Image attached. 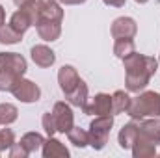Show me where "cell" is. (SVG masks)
Returning a JSON list of instances; mask_svg holds the SVG:
<instances>
[{"label": "cell", "instance_id": "8fae6325", "mask_svg": "<svg viewBox=\"0 0 160 158\" xmlns=\"http://www.w3.org/2000/svg\"><path fill=\"white\" fill-rule=\"evenodd\" d=\"M36 30H38V36L43 41H50L52 43V41L60 39V36H62V22L39 19L36 22Z\"/></svg>", "mask_w": 160, "mask_h": 158}, {"label": "cell", "instance_id": "277c9868", "mask_svg": "<svg viewBox=\"0 0 160 158\" xmlns=\"http://www.w3.org/2000/svg\"><path fill=\"white\" fill-rule=\"evenodd\" d=\"M82 112L88 116H114L112 114V95L108 93H97L95 97L88 99V102L82 106Z\"/></svg>", "mask_w": 160, "mask_h": 158}, {"label": "cell", "instance_id": "cb8c5ba5", "mask_svg": "<svg viewBox=\"0 0 160 158\" xmlns=\"http://www.w3.org/2000/svg\"><path fill=\"white\" fill-rule=\"evenodd\" d=\"M21 39H22V34L13 30L9 24H2L0 26V43L2 45H17Z\"/></svg>", "mask_w": 160, "mask_h": 158}, {"label": "cell", "instance_id": "4fadbf2b", "mask_svg": "<svg viewBox=\"0 0 160 158\" xmlns=\"http://www.w3.org/2000/svg\"><path fill=\"white\" fill-rule=\"evenodd\" d=\"M41 153H43V158H69V149L60 141L56 140L54 136H48L41 147Z\"/></svg>", "mask_w": 160, "mask_h": 158}, {"label": "cell", "instance_id": "d4e9b609", "mask_svg": "<svg viewBox=\"0 0 160 158\" xmlns=\"http://www.w3.org/2000/svg\"><path fill=\"white\" fill-rule=\"evenodd\" d=\"M19 80H21V77H17V75L0 71V91H9V93H11Z\"/></svg>", "mask_w": 160, "mask_h": 158}, {"label": "cell", "instance_id": "7a4b0ae2", "mask_svg": "<svg viewBox=\"0 0 160 158\" xmlns=\"http://www.w3.org/2000/svg\"><path fill=\"white\" fill-rule=\"evenodd\" d=\"M127 114L134 121L160 117V95L157 91H140V95L130 101Z\"/></svg>", "mask_w": 160, "mask_h": 158}, {"label": "cell", "instance_id": "f546056e", "mask_svg": "<svg viewBox=\"0 0 160 158\" xmlns=\"http://www.w3.org/2000/svg\"><path fill=\"white\" fill-rule=\"evenodd\" d=\"M62 6H80V4H84V2H88V0H58Z\"/></svg>", "mask_w": 160, "mask_h": 158}, {"label": "cell", "instance_id": "9a60e30c", "mask_svg": "<svg viewBox=\"0 0 160 158\" xmlns=\"http://www.w3.org/2000/svg\"><path fill=\"white\" fill-rule=\"evenodd\" d=\"M140 134L147 136L149 140H153L157 145H160V117H147L142 119L138 123Z\"/></svg>", "mask_w": 160, "mask_h": 158}, {"label": "cell", "instance_id": "8992f818", "mask_svg": "<svg viewBox=\"0 0 160 158\" xmlns=\"http://www.w3.org/2000/svg\"><path fill=\"white\" fill-rule=\"evenodd\" d=\"M13 97L24 104H32V102H38L41 97V89L39 86L32 80H26V78H21L17 82V86L13 87Z\"/></svg>", "mask_w": 160, "mask_h": 158}, {"label": "cell", "instance_id": "d6a6232c", "mask_svg": "<svg viewBox=\"0 0 160 158\" xmlns=\"http://www.w3.org/2000/svg\"><path fill=\"white\" fill-rule=\"evenodd\" d=\"M134 2H136V4H147L149 0H134Z\"/></svg>", "mask_w": 160, "mask_h": 158}, {"label": "cell", "instance_id": "484cf974", "mask_svg": "<svg viewBox=\"0 0 160 158\" xmlns=\"http://www.w3.org/2000/svg\"><path fill=\"white\" fill-rule=\"evenodd\" d=\"M15 143V134L11 128H0V155L9 151L11 145Z\"/></svg>", "mask_w": 160, "mask_h": 158}, {"label": "cell", "instance_id": "ffe728a7", "mask_svg": "<svg viewBox=\"0 0 160 158\" xmlns=\"http://www.w3.org/2000/svg\"><path fill=\"white\" fill-rule=\"evenodd\" d=\"M67 138H69V143H73L78 149H84V147L89 145V134H88V130H84L80 126H75V125L67 132Z\"/></svg>", "mask_w": 160, "mask_h": 158}, {"label": "cell", "instance_id": "ac0fdd59", "mask_svg": "<svg viewBox=\"0 0 160 158\" xmlns=\"http://www.w3.org/2000/svg\"><path fill=\"white\" fill-rule=\"evenodd\" d=\"M26 151H28V155H32V153H36V151H39L41 147H43V143H45V138L41 136L39 132H26L22 138H21V141H19Z\"/></svg>", "mask_w": 160, "mask_h": 158}, {"label": "cell", "instance_id": "4dcf8cb0", "mask_svg": "<svg viewBox=\"0 0 160 158\" xmlns=\"http://www.w3.org/2000/svg\"><path fill=\"white\" fill-rule=\"evenodd\" d=\"M6 22V9L2 7V4H0V26Z\"/></svg>", "mask_w": 160, "mask_h": 158}, {"label": "cell", "instance_id": "2e32d148", "mask_svg": "<svg viewBox=\"0 0 160 158\" xmlns=\"http://www.w3.org/2000/svg\"><path fill=\"white\" fill-rule=\"evenodd\" d=\"M39 4H41V2H39ZM39 19H47V21L62 22V21H63V9H62V4H60L58 0L41 4V6H39Z\"/></svg>", "mask_w": 160, "mask_h": 158}, {"label": "cell", "instance_id": "e0dca14e", "mask_svg": "<svg viewBox=\"0 0 160 158\" xmlns=\"http://www.w3.org/2000/svg\"><path fill=\"white\" fill-rule=\"evenodd\" d=\"M8 24H9L13 30H17L19 34H22V36H24V32H26L30 26H34V24H32V19H30V17L26 15V11H22L21 7L11 15V19H9Z\"/></svg>", "mask_w": 160, "mask_h": 158}, {"label": "cell", "instance_id": "f1b7e54d", "mask_svg": "<svg viewBox=\"0 0 160 158\" xmlns=\"http://www.w3.org/2000/svg\"><path fill=\"white\" fill-rule=\"evenodd\" d=\"M106 6H112V7H123L127 0H102Z\"/></svg>", "mask_w": 160, "mask_h": 158}, {"label": "cell", "instance_id": "9c48e42d", "mask_svg": "<svg viewBox=\"0 0 160 158\" xmlns=\"http://www.w3.org/2000/svg\"><path fill=\"white\" fill-rule=\"evenodd\" d=\"M110 32L114 39H132L138 32V24L132 17H118L112 22Z\"/></svg>", "mask_w": 160, "mask_h": 158}, {"label": "cell", "instance_id": "44dd1931", "mask_svg": "<svg viewBox=\"0 0 160 158\" xmlns=\"http://www.w3.org/2000/svg\"><path fill=\"white\" fill-rule=\"evenodd\" d=\"M65 99H67V102H69L71 106L82 108V106L88 102V86H86V82L82 80V82L78 84V87H77L73 93H69Z\"/></svg>", "mask_w": 160, "mask_h": 158}, {"label": "cell", "instance_id": "5b68a950", "mask_svg": "<svg viewBox=\"0 0 160 158\" xmlns=\"http://www.w3.org/2000/svg\"><path fill=\"white\" fill-rule=\"evenodd\" d=\"M28 69V63L24 60V56L17 54V52H0V71L17 75V77H24Z\"/></svg>", "mask_w": 160, "mask_h": 158}, {"label": "cell", "instance_id": "ba28073f", "mask_svg": "<svg viewBox=\"0 0 160 158\" xmlns=\"http://www.w3.org/2000/svg\"><path fill=\"white\" fill-rule=\"evenodd\" d=\"M80 82H82V78L78 77V73H77V69L73 65L60 67V71H58V84H60V89H62V93L65 97L78 87Z\"/></svg>", "mask_w": 160, "mask_h": 158}, {"label": "cell", "instance_id": "30bf717a", "mask_svg": "<svg viewBox=\"0 0 160 158\" xmlns=\"http://www.w3.org/2000/svg\"><path fill=\"white\" fill-rule=\"evenodd\" d=\"M30 56H32V62L38 67H43V69H48L56 63V54L47 45H34L32 50H30Z\"/></svg>", "mask_w": 160, "mask_h": 158}, {"label": "cell", "instance_id": "7402d4cb", "mask_svg": "<svg viewBox=\"0 0 160 158\" xmlns=\"http://www.w3.org/2000/svg\"><path fill=\"white\" fill-rule=\"evenodd\" d=\"M132 52H136V45H134L132 39H116V43H114V54L119 60L128 58Z\"/></svg>", "mask_w": 160, "mask_h": 158}, {"label": "cell", "instance_id": "3957f363", "mask_svg": "<svg viewBox=\"0 0 160 158\" xmlns=\"http://www.w3.org/2000/svg\"><path fill=\"white\" fill-rule=\"evenodd\" d=\"M114 126V116H97L89 123V147L95 151H102L108 143V136Z\"/></svg>", "mask_w": 160, "mask_h": 158}, {"label": "cell", "instance_id": "6da1fadb", "mask_svg": "<svg viewBox=\"0 0 160 158\" xmlns=\"http://www.w3.org/2000/svg\"><path fill=\"white\" fill-rule=\"evenodd\" d=\"M125 65V87L130 93H140L147 87L151 77L158 69V62L151 56H143L132 52L128 58L123 60Z\"/></svg>", "mask_w": 160, "mask_h": 158}, {"label": "cell", "instance_id": "7c38bea8", "mask_svg": "<svg viewBox=\"0 0 160 158\" xmlns=\"http://www.w3.org/2000/svg\"><path fill=\"white\" fill-rule=\"evenodd\" d=\"M130 151H132V156L134 158L155 156V155H157V143H155L153 140H149L147 136H143V134L138 132V138H136V141L132 143Z\"/></svg>", "mask_w": 160, "mask_h": 158}, {"label": "cell", "instance_id": "5bb4252c", "mask_svg": "<svg viewBox=\"0 0 160 158\" xmlns=\"http://www.w3.org/2000/svg\"><path fill=\"white\" fill-rule=\"evenodd\" d=\"M138 132H140V128H138V123H134V119L130 121V123H127V125H123L119 130V134H118V141H119V147L121 149H130L132 147V143L136 141V138H138Z\"/></svg>", "mask_w": 160, "mask_h": 158}, {"label": "cell", "instance_id": "603a6c76", "mask_svg": "<svg viewBox=\"0 0 160 158\" xmlns=\"http://www.w3.org/2000/svg\"><path fill=\"white\" fill-rule=\"evenodd\" d=\"M17 116H19V110L15 104H9V102H4L0 104V125L8 126L11 123L17 121Z\"/></svg>", "mask_w": 160, "mask_h": 158}, {"label": "cell", "instance_id": "83f0119b", "mask_svg": "<svg viewBox=\"0 0 160 158\" xmlns=\"http://www.w3.org/2000/svg\"><path fill=\"white\" fill-rule=\"evenodd\" d=\"M8 155H9V158H26L28 156V151L21 143H13L11 149L8 151Z\"/></svg>", "mask_w": 160, "mask_h": 158}, {"label": "cell", "instance_id": "d6986e66", "mask_svg": "<svg viewBox=\"0 0 160 158\" xmlns=\"http://www.w3.org/2000/svg\"><path fill=\"white\" fill-rule=\"evenodd\" d=\"M130 101H132V97L127 93V91H116L114 95H112V114L116 116V114H127V110H128V106H130Z\"/></svg>", "mask_w": 160, "mask_h": 158}, {"label": "cell", "instance_id": "4316f807", "mask_svg": "<svg viewBox=\"0 0 160 158\" xmlns=\"http://www.w3.org/2000/svg\"><path fill=\"white\" fill-rule=\"evenodd\" d=\"M41 125H43V130L47 132V136H54V134L58 132V128H56V121H54L52 112L43 114V117H41Z\"/></svg>", "mask_w": 160, "mask_h": 158}, {"label": "cell", "instance_id": "836d02e7", "mask_svg": "<svg viewBox=\"0 0 160 158\" xmlns=\"http://www.w3.org/2000/svg\"><path fill=\"white\" fill-rule=\"evenodd\" d=\"M38 2H41V4H45V2H54V0H38Z\"/></svg>", "mask_w": 160, "mask_h": 158}, {"label": "cell", "instance_id": "1f68e13d", "mask_svg": "<svg viewBox=\"0 0 160 158\" xmlns=\"http://www.w3.org/2000/svg\"><path fill=\"white\" fill-rule=\"evenodd\" d=\"M26 2H28V0H13V4H15L17 7H21V6H22V4H26Z\"/></svg>", "mask_w": 160, "mask_h": 158}, {"label": "cell", "instance_id": "52a82bcc", "mask_svg": "<svg viewBox=\"0 0 160 158\" xmlns=\"http://www.w3.org/2000/svg\"><path fill=\"white\" fill-rule=\"evenodd\" d=\"M52 116H54V121H56V128L58 132L62 134H67L73 125H75V116H73V108L69 102H56L54 108H52Z\"/></svg>", "mask_w": 160, "mask_h": 158}]
</instances>
